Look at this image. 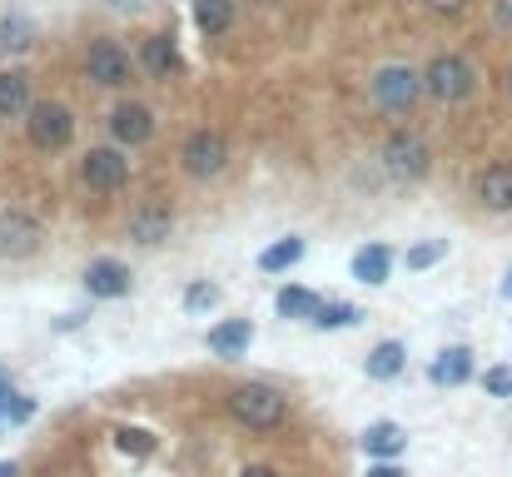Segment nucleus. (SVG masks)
Wrapping results in <instances>:
<instances>
[{
  "label": "nucleus",
  "instance_id": "2eb2a0df",
  "mask_svg": "<svg viewBox=\"0 0 512 477\" xmlns=\"http://www.w3.org/2000/svg\"><path fill=\"white\" fill-rule=\"evenodd\" d=\"M209 353L214 358H244L249 353V343H254V323L249 318H224V323H214L209 328Z\"/></svg>",
  "mask_w": 512,
  "mask_h": 477
},
{
  "label": "nucleus",
  "instance_id": "f704fd0d",
  "mask_svg": "<svg viewBox=\"0 0 512 477\" xmlns=\"http://www.w3.org/2000/svg\"><path fill=\"white\" fill-rule=\"evenodd\" d=\"M503 299L512 304V264H508V274H503Z\"/></svg>",
  "mask_w": 512,
  "mask_h": 477
},
{
  "label": "nucleus",
  "instance_id": "6ab92c4d",
  "mask_svg": "<svg viewBox=\"0 0 512 477\" xmlns=\"http://www.w3.org/2000/svg\"><path fill=\"white\" fill-rule=\"evenodd\" d=\"M30 110H35L30 75L25 70H0V120H25Z\"/></svg>",
  "mask_w": 512,
  "mask_h": 477
},
{
  "label": "nucleus",
  "instance_id": "c85d7f7f",
  "mask_svg": "<svg viewBox=\"0 0 512 477\" xmlns=\"http://www.w3.org/2000/svg\"><path fill=\"white\" fill-rule=\"evenodd\" d=\"M219 304V289L209 284V279H194L189 289H184V309L189 314H204V309H214Z\"/></svg>",
  "mask_w": 512,
  "mask_h": 477
},
{
  "label": "nucleus",
  "instance_id": "e433bc0d",
  "mask_svg": "<svg viewBox=\"0 0 512 477\" xmlns=\"http://www.w3.org/2000/svg\"><path fill=\"white\" fill-rule=\"evenodd\" d=\"M508 95H512V70H508Z\"/></svg>",
  "mask_w": 512,
  "mask_h": 477
},
{
  "label": "nucleus",
  "instance_id": "7ed1b4c3",
  "mask_svg": "<svg viewBox=\"0 0 512 477\" xmlns=\"http://www.w3.org/2000/svg\"><path fill=\"white\" fill-rule=\"evenodd\" d=\"M383 174L393 179V184H418L428 169H433V150H428V140L418 135V130H393L388 140H383Z\"/></svg>",
  "mask_w": 512,
  "mask_h": 477
},
{
  "label": "nucleus",
  "instance_id": "4468645a",
  "mask_svg": "<svg viewBox=\"0 0 512 477\" xmlns=\"http://www.w3.org/2000/svg\"><path fill=\"white\" fill-rule=\"evenodd\" d=\"M473 199H478L488 214H512V164H488V169L473 179Z\"/></svg>",
  "mask_w": 512,
  "mask_h": 477
},
{
  "label": "nucleus",
  "instance_id": "f257e3e1",
  "mask_svg": "<svg viewBox=\"0 0 512 477\" xmlns=\"http://www.w3.org/2000/svg\"><path fill=\"white\" fill-rule=\"evenodd\" d=\"M224 408H229V418H234L239 428H249V433H274V428H284V418H289V398H284L279 388H269V383H239V388H229Z\"/></svg>",
  "mask_w": 512,
  "mask_h": 477
},
{
  "label": "nucleus",
  "instance_id": "aec40b11",
  "mask_svg": "<svg viewBox=\"0 0 512 477\" xmlns=\"http://www.w3.org/2000/svg\"><path fill=\"white\" fill-rule=\"evenodd\" d=\"M388 274H393V254H388L383 244H363V249L353 254V279H358L363 289L388 284Z\"/></svg>",
  "mask_w": 512,
  "mask_h": 477
},
{
  "label": "nucleus",
  "instance_id": "a211bd4d",
  "mask_svg": "<svg viewBox=\"0 0 512 477\" xmlns=\"http://www.w3.org/2000/svg\"><path fill=\"white\" fill-rule=\"evenodd\" d=\"M403 368H408V348H403L398 338L373 343V348H368V358H363V373H368L373 383H388V378H398Z\"/></svg>",
  "mask_w": 512,
  "mask_h": 477
},
{
  "label": "nucleus",
  "instance_id": "72a5a7b5",
  "mask_svg": "<svg viewBox=\"0 0 512 477\" xmlns=\"http://www.w3.org/2000/svg\"><path fill=\"white\" fill-rule=\"evenodd\" d=\"M239 477H279V468H269V463H249V468H239Z\"/></svg>",
  "mask_w": 512,
  "mask_h": 477
},
{
  "label": "nucleus",
  "instance_id": "f03ea898",
  "mask_svg": "<svg viewBox=\"0 0 512 477\" xmlns=\"http://www.w3.org/2000/svg\"><path fill=\"white\" fill-rule=\"evenodd\" d=\"M423 90H428V100H438V105H463V100L478 90V65H473L468 55H458V50L433 55V60L423 65Z\"/></svg>",
  "mask_w": 512,
  "mask_h": 477
},
{
  "label": "nucleus",
  "instance_id": "5701e85b",
  "mask_svg": "<svg viewBox=\"0 0 512 477\" xmlns=\"http://www.w3.org/2000/svg\"><path fill=\"white\" fill-rule=\"evenodd\" d=\"M194 25L214 40L234 25V0H194Z\"/></svg>",
  "mask_w": 512,
  "mask_h": 477
},
{
  "label": "nucleus",
  "instance_id": "9b49d317",
  "mask_svg": "<svg viewBox=\"0 0 512 477\" xmlns=\"http://www.w3.org/2000/svg\"><path fill=\"white\" fill-rule=\"evenodd\" d=\"M170 234H174V209L170 204L145 199V204L130 214V239H135L140 249H155V244H165Z\"/></svg>",
  "mask_w": 512,
  "mask_h": 477
},
{
  "label": "nucleus",
  "instance_id": "f8f14e48",
  "mask_svg": "<svg viewBox=\"0 0 512 477\" xmlns=\"http://www.w3.org/2000/svg\"><path fill=\"white\" fill-rule=\"evenodd\" d=\"M85 294L90 299H125L130 294V269L120 259H90L85 264Z\"/></svg>",
  "mask_w": 512,
  "mask_h": 477
},
{
  "label": "nucleus",
  "instance_id": "c756f323",
  "mask_svg": "<svg viewBox=\"0 0 512 477\" xmlns=\"http://www.w3.org/2000/svg\"><path fill=\"white\" fill-rule=\"evenodd\" d=\"M483 393L488 398H512V363H493L483 373Z\"/></svg>",
  "mask_w": 512,
  "mask_h": 477
},
{
  "label": "nucleus",
  "instance_id": "423d86ee",
  "mask_svg": "<svg viewBox=\"0 0 512 477\" xmlns=\"http://www.w3.org/2000/svg\"><path fill=\"white\" fill-rule=\"evenodd\" d=\"M179 169L189 174V179H219L224 169H229V140L219 135V130H194L184 145H179Z\"/></svg>",
  "mask_w": 512,
  "mask_h": 477
},
{
  "label": "nucleus",
  "instance_id": "6e6552de",
  "mask_svg": "<svg viewBox=\"0 0 512 477\" xmlns=\"http://www.w3.org/2000/svg\"><path fill=\"white\" fill-rule=\"evenodd\" d=\"M45 239V224L25 204H0V259H30Z\"/></svg>",
  "mask_w": 512,
  "mask_h": 477
},
{
  "label": "nucleus",
  "instance_id": "cd10ccee",
  "mask_svg": "<svg viewBox=\"0 0 512 477\" xmlns=\"http://www.w3.org/2000/svg\"><path fill=\"white\" fill-rule=\"evenodd\" d=\"M358 318H363V314H358L353 304H339V299H329V304L319 309V318H314V328H324V333H329V328H353Z\"/></svg>",
  "mask_w": 512,
  "mask_h": 477
},
{
  "label": "nucleus",
  "instance_id": "393cba45",
  "mask_svg": "<svg viewBox=\"0 0 512 477\" xmlns=\"http://www.w3.org/2000/svg\"><path fill=\"white\" fill-rule=\"evenodd\" d=\"M115 448H120L125 458H150L160 443H155L150 428H115Z\"/></svg>",
  "mask_w": 512,
  "mask_h": 477
},
{
  "label": "nucleus",
  "instance_id": "2f4dec72",
  "mask_svg": "<svg viewBox=\"0 0 512 477\" xmlns=\"http://www.w3.org/2000/svg\"><path fill=\"white\" fill-rule=\"evenodd\" d=\"M423 5H428L433 15H463V10H468V0H423Z\"/></svg>",
  "mask_w": 512,
  "mask_h": 477
},
{
  "label": "nucleus",
  "instance_id": "a878e982",
  "mask_svg": "<svg viewBox=\"0 0 512 477\" xmlns=\"http://www.w3.org/2000/svg\"><path fill=\"white\" fill-rule=\"evenodd\" d=\"M35 25L25 15H0V50H30Z\"/></svg>",
  "mask_w": 512,
  "mask_h": 477
},
{
  "label": "nucleus",
  "instance_id": "bb28decb",
  "mask_svg": "<svg viewBox=\"0 0 512 477\" xmlns=\"http://www.w3.org/2000/svg\"><path fill=\"white\" fill-rule=\"evenodd\" d=\"M30 413H35V403L25 393H15L0 373V423H30Z\"/></svg>",
  "mask_w": 512,
  "mask_h": 477
},
{
  "label": "nucleus",
  "instance_id": "dca6fc26",
  "mask_svg": "<svg viewBox=\"0 0 512 477\" xmlns=\"http://www.w3.org/2000/svg\"><path fill=\"white\" fill-rule=\"evenodd\" d=\"M179 45H174V35H165V30H155V35H145V45H140V70H150L155 80H170V75H179Z\"/></svg>",
  "mask_w": 512,
  "mask_h": 477
},
{
  "label": "nucleus",
  "instance_id": "9d476101",
  "mask_svg": "<svg viewBox=\"0 0 512 477\" xmlns=\"http://www.w3.org/2000/svg\"><path fill=\"white\" fill-rule=\"evenodd\" d=\"M110 135H115L120 150L150 145V140H155V110H150V105H135V100L115 105V110H110Z\"/></svg>",
  "mask_w": 512,
  "mask_h": 477
},
{
  "label": "nucleus",
  "instance_id": "7c9ffc66",
  "mask_svg": "<svg viewBox=\"0 0 512 477\" xmlns=\"http://www.w3.org/2000/svg\"><path fill=\"white\" fill-rule=\"evenodd\" d=\"M493 25L503 35H512V0H493Z\"/></svg>",
  "mask_w": 512,
  "mask_h": 477
},
{
  "label": "nucleus",
  "instance_id": "ddd939ff",
  "mask_svg": "<svg viewBox=\"0 0 512 477\" xmlns=\"http://www.w3.org/2000/svg\"><path fill=\"white\" fill-rule=\"evenodd\" d=\"M358 448H363V458L368 463H398L403 458V448H408V428H398V423H368L363 428V438H358Z\"/></svg>",
  "mask_w": 512,
  "mask_h": 477
},
{
  "label": "nucleus",
  "instance_id": "b1692460",
  "mask_svg": "<svg viewBox=\"0 0 512 477\" xmlns=\"http://www.w3.org/2000/svg\"><path fill=\"white\" fill-rule=\"evenodd\" d=\"M443 259H448V239H423V244H408V254H403L408 274H423V269H433Z\"/></svg>",
  "mask_w": 512,
  "mask_h": 477
},
{
  "label": "nucleus",
  "instance_id": "0eeeda50",
  "mask_svg": "<svg viewBox=\"0 0 512 477\" xmlns=\"http://www.w3.org/2000/svg\"><path fill=\"white\" fill-rule=\"evenodd\" d=\"M130 179V159L120 145H100V150H85L80 155V184L90 194H120Z\"/></svg>",
  "mask_w": 512,
  "mask_h": 477
},
{
  "label": "nucleus",
  "instance_id": "412c9836",
  "mask_svg": "<svg viewBox=\"0 0 512 477\" xmlns=\"http://www.w3.org/2000/svg\"><path fill=\"white\" fill-rule=\"evenodd\" d=\"M274 309H279V318H299V323H314V318H319V309H324V299H319L314 289L284 284V289L274 294Z\"/></svg>",
  "mask_w": 512,
  "mask_h": 477
},
{
  "label": "nucleus",
  "instance_id": "f3484780",
  "mask_svg": "<svg viewBox=\"0 0 512 477\" xmlns=\"http://www.w3.org/2000/svg\"><path fill=\"white\" fill-rule=\"evenodd\" d=\"M428 378H433L438 388H463V383L473 378V348H463V343L443 348V353L428 363Z\"/></svg>",
  "mask_w": 512,
  "mask_h": 477
},
{
  "label": "nucleus",
  "instance_id": "4be33fe9",
  "mask_svg": "<svg viewBox=\"0 0 512 477\" xmlns=\"http://www.w3.org/2000/svg\"><path fill=\"white\" fill-rule=\"evenodd\" d=\"M299 259H304V239L289 234V239H274V244L259 254V269H264V274H289Z\"/></svg>",
  "mask_w": 512,
  "mask_h": 477
},
{
  "label": "nucleus",
  "instance_id": "20e7f679",
  "mask_svg": "<svg viewBox=\"0 0 512 477\" xmlns=\"http://www.w3.org/2000/svg\"><path fill=\"white\" fill-rule=\"evenodd\" d=\"M368 95H373L378 110H388V115H408V110L428 95V90H423V70H413V65H383V70H373Z\"/></svg>",
  "mask_w": 512,
  "mask_h": 477
},
{
  "label": "nucleus",
  "instance_id": "1a4fd4ad",
  "mask_svg": "<svg viewBox=\"0 0 512 477\" xmlns=\"http://www.w3.org/2000/svg\"><path fill=\"white\" fill-rule=\"evenodd\" d=\"M135 65H140V60H130V50L115 45V40H95L90 55H85V75H90L95 85H105V90L130 85V80H135Z\"/></svg>",
  "mask_w": 512,
  "mask_h": 477
},
{
  "label": "nucleus",
  "instance_id": "39448f33",
  "mask_svg": "<svg viewBox=\"0 0 512 477\" xmlns=\"http://www.w3.org/2000/svg\"><path fill=\"white\" fill-rule=\"evenodd\" d=\"M25 140H30V150H40V155L70 150V140H75V115H70V105H60V100H35V110L25 115Z\"/></svg>",
  "mask_w": 512,
  "mask_h": 477
},
{
  "label": "nucleus",
  "instance_id": "c9c22d12",
  "mask_svg": "<svg viewBox=\"0 0 512 477\" xmlns=\"http://www.w3.org/2000/svg\"><path fill=\"white\" fill-rule=\"evenodd\" d=\"M0 477H20V468L15 463H0Z\"/></svg>",
  "mask_w": 512,
  "mask_h": 477
},
{
  "label": "nucleus",
  "instance_id": "473e14b6",
  "mask_svg": "<svg viewBox=\"0 0 512 477\" xmlns=\"http://www.w3.org/2000/svg\"><path fill=\"white\" fill-rule=\"evenodd\" d=\"M368 477H408L398 463H368Z\"/></svg>",
  "mask_w": 512,
  "mask_h": 477
}]
</instances>
